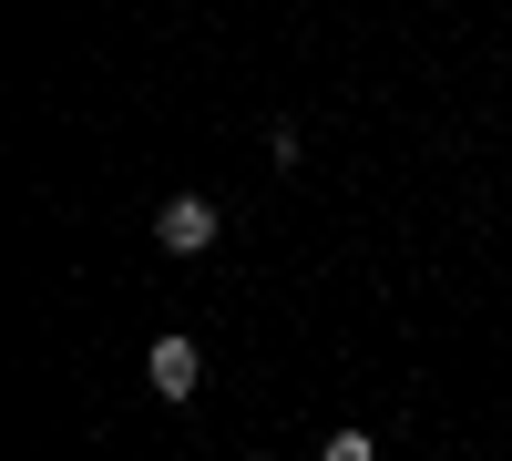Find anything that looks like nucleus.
Wrapping results in <instances>:
<instances>
[{
    "mask_svg": "<svg viewBox=\"0 0 512 461\" xmlns=\"http://www.w3.org/2000/svg\"><path fill=\"white\" fill-rule=\"evenodd\" d=\"M154 246H164V257H205V246H216V205H205V195H175V205L154 216Z\"/></svg>",
    "mask_w": 512,
    "mask_h": 461,
    "instance_id": "f257e3e1",
    "label": "nucleus"
},
{
    "mask_svg": "<svg viewBox=\"0 0 512 461\" xmlns=\"http://www.w3.org/2000/svg\"><path fill=\"white\" fill-rule=\"evenodd\" d=\"M144 369H154V390H164V400H195V380H205L195 339H154V359H144Z\"/></svg>",
    "mask_w": 512,
    "mask_h": 461,
    "instance_id": "f03ea898",
    "label": "nucleus"
},
{
    "mask_svg": "<svg viewBox=\"0 0 512 461\" xmlns=\"http://www.w3.org/2000/svg\"><path fill=\"white\" fill-rule=\"evenodd\" d=\"M318 461H379V451H369V431H338V441H328Z\"/></svg>",
    "mask_w": 512,
    "mask_h": 461,
    "instance_id": "7ed1b4c3",
    "label": "nucleus"
}]
</instances>
